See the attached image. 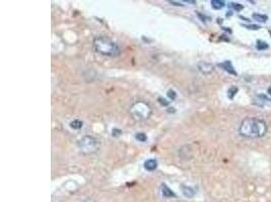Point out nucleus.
<instances>
[{
	"label": "nucleus",
	"mask_w": 271,
	"mask_h": 202,
	"mask_svg": "<svg viewBox=\"0 0 271 202\" xmlns=\"http://www.w3.org/2000/svg\"><path fill=\"white\" fill-rule=\"evenodd\" d=\"M247 28H249L250 30H259L260 26H247Z\"/></svg>",
	"instance_id": "f3484780"
},
{
	"label": "nucleus",
	"mask_w": 271,
	"mask_h": 202,
	"mask_svg": "<svg viewBox=\"0 0 271 202\" xmlns=\"http://www.w3.org/2000/svg\"><path fill=\"white\" fill-rule=\"evenodd\" d=\"M169 96H170V97H171V96H172V98H173V99H174V98H175V96H176V95H175V94H174V91H169Z\"/></svg>",
	"instance_id": "a211bd4d"
},
{
	"label": "nucleus",
	"mask_w": 271,
	"mask_h": 202,
	"mask_svg": "<svg viewBox=\"0 0 271 202\" xmlns=\"http://www.w3.org/2000/svg\"><path fill=\"white\" fill-rule=\"evenodd\" d=\"M232 7H234L236 10H242L243 9V6H242L241 4H239V3H232Z\"/></svg>",
	"instance_id": "dca6fc26"
},
{
	"label": "nucleus",
	"mask_w": 271,
	"mask_h": 202,
	"mask_svg": "<svg viewBox=\"0 0 271 202\" xmlns=\"http://www.w3.org/2000/svg\"><path fill=\"white\" fill-rule=\"evenodd\" d=\"M70 128H73V130H79V128H82V125H83V123H82V121L78 120V119H75V120L71 121L70 122Z\"/></svg>",
	"instance_id": "9d476101"
},
{
	"label": "nucleus",
	"mask_w": 271,
	"mask_h": 202,
	"mask_svg": "<svg viewBox=\"0 0 271 202\" xmlns=\"http://www.w3.org/2000/svg\"><path fill=\"white\" fill-rule=\"evenodd\" d=\"M161 193H163V195H164L165 197H167V198L174 197V196H175V194L173 193L172 190H171L167 185H165V184H163V185H161Z\"/></svg>",
	"instance_id": "6e6552de"
},
{
	"label": "nucleus",
	"mask_w": 271,
	"mask_h": 202,
	"mask_svg": "<svg viewBox=\"0 0 271 202\" xmlns=\"http://www.w3.org/2000/svg\"><path fill=\"white\" fill-rule=\"evenodd\" d=\"M144 168L146 169L147 171H153L157 168V161L154 159L147 160L145 163H144Z\"/></svg>",
	"instance_id": "0eeeda50"
},
{
	"label": "nucleus",
	"mask_w": 271,
	"mask_h": 202,
	"mask_svg": "<svg viewBox=\"0 0 271 202\" xmlns=\"http://www.w3.org/2000/svg\"><path fill=\"white\" fill-rule=\"evenodd\" d=\"M130 113L136 120H145L151 114V107L143 101H137L132 104Z\"/></svg>",
	"instance_id": "7ed1b4c3"
},
{
	"label": "nucleus",
	"mask_w": 271,
	"mask_h": 202,
	"mask_svg": "<svg viewBox=\"0 0 271 202\" xmlns=\"http://www.w3.org/2000/svg\"><path fill=\"white\" fill-rule=\"evenodd\" d=\"M266 132V122L257 117H247L243 119L239 128V134L247 138H262Z\"/></svg>",
	"instance_id": "f257e3e1"
},
{
	"label": "nucleus",
	"mask_w": 271,
	"mask_h": 202,
	"mask_svg": "<svg viewBox=\"0 0 271 202\" xmlns=\"http://www.w3.org/2000/svg\"><path fill=\"white\" fill-rule=\"evenodd\" d=\"M211 6L214 9H222L224 6V2L222 0H212L211 1Z\"/></svg>",
	"instance_id": "1a4fd4ad"
},
{
	"label": "nucleus",
	"mask_w": 271,
	"mask_h": 202,
	"mask_svg": "<svg viewBox=\"0 0 271 202\" xmlns=\"http://www.w3.org/2000/svg\"><path fill=\"white\" fill-rule=\"evenodd\" d=\"M183 193L185 196L187 197H193L194 194H195V191L192 189L191 187H188V186H184L183 187Z\"/></svg>",
	"instance_id": "9b49d317"
},
{
	"label": "nucleus",
	"mask_w": 271,
	"mask_h": 202,
	"mask_svg": "<svg viewBox=\"0 0 271 202\" xmlns=\"http://www.w3.org/2000/svg\"><path fill=\"white\" fill-rule=\"evenodd\" d=\"M198 68H199V70H200L201 72L204 73V74H209V73H211L213 70H214V67H213L211 64L206 63V62L199 63V64H198Z\"/></svg>",
	"instance_id": "423d86ee"
},
{
	"label": "nucleus",
	"mask_w": 271,
	"mask_h": 202,
	"mask_svg": "<svg viewBox=\"0 0 271 202\" xmlns=\"http://www.w3.org/2000/svg\"><path fill=\"white\" fill-rule=\"evenodd\" d=\"M78 148L80 152L85 155L93 154L100 149V143L96 138L91 136H84L78 140Z\"/></svg>",
	"instance_id": "20e7f679"
},
{
	"label": "nucleus",
	"mask_w": 271,
	"mask_h": 202,
	"mask_svg": "<svg viewBox=\"0 0 271 202\" xmlns=\"http://www.w3.org/2000/svg\"><path fill=\"white\" fill-rule=\"evenodd\" d=\"M267 48H268V45H267L265 42H261V40H258V43H257V49L258 50H266Z\"/></svg>",
	"instance_id": "2eb2a0df"
},
{
	"label": "nucleus",
	"mask_w": 271,
	"mask_h": 202,
	"mask_svg": "<svg viewBox=\"0 0 271 202\" xmlns=\"http://www.w3.org/2000/svg\"><path fill=\"white\" fill-rule=\"evenodd\" d=\"M86 202H93V201H91V200H87Z\"/></svg>",
	"instance_id": "6ab92c4d"
},
{
	"label": "nucleus",
	"mask_w": 271,
	"mask_h": 202,
	"mask_svg": "<svg viewBox=\"0 0 271 202\" xmlns=\"http://www.w3.org/2000/svg\"><path fill=\"white\" fill-rule=\"evenodd\" d=\"M135 138H137L139 142H141V143L146 142V140H147V136H145V134H143V132H138V134H136Z\"/></svg>",
	"instance_id": "4468645a"
},
{
	"label": "nucleus",
	"mask_w": 271,
	"mask_h": 202,
	"mask_svg": "<svg viewBox=\"0 0 271 202\" xmlns=\"http://www.w3.org/2000/svg\"><path fill=\"white\" fill-rule=\"evenodd\" d=\"M256 104L260 105V106L264 107V106H271V99H268V98L266 97V96L264 95H259L257 96V98L255 99L254 101Z\"/></svg>",
	"instance_id": "39448f33"
},
{
	"label": "nucleus",
	"mask_w": 271,
	"mask_h": 202,
	"mask_svg": "<svg viewBox=\"0 0 271 202\" xmlns=\"http://www.w3.org/2000/svg\"><path fill=\"white\" fill-rule=\"evenodd\" d=\"M93 49L97 53L107 57H116L120 54V47L108 36H99L93 40Z\"/></svg>",
	"instance_id": "f03ea898"
},
{
	"label": "nucleus",
	"mask_w": 271,
	"mask_h": 202,
	"mask_svg": "<svg viewBox=\"0 0 271 202\" xmlns=\"http://www.w3.org/2000/svg\"><path fill=\"white\" fill-rule=\"evenodd\" d=\"M253 18H254L255 20H257V21H259V22H265L267 20V18H268V17H267L266 15L258 14V13H254V14H253Z\"/></svg>",
	"instance_id": "f8f14e48"
},
{
	"label": "nucleus",
	"mask_w": 271,
	"mask_h": 202,
	"mask_svg": "<svg viewBox=\"0 0 271 202\" xmlns=\"http://www.w3.org/2000/svg\"><path fill=\"white\" fill-rule=\"evenodd\" d=\"M220 66H222L224 67V69H226L228 72H230V73H232V74H236V72L234 71V68L232 67V65H230V62H224V64H222Z\"/></svg>",
	"instance_id": "ddd939ff"
}]
</instances>
